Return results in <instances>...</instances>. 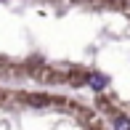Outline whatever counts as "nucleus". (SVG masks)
Masks as SVG:
<instances>
[{
  "instance_id": "1",
  "label": "nucleus",
  "mask_w": 130,
  "mask_h": 130,
  "mask_svg": "<svg viewBox=\"0 0 130 130\" xmlns=\"http://www.w3.org/2000/svg\"><path fill=\"white\" fill-rule=\"evenodd\" d=\"M88 85H90L93 90L101 93L104 88L109 85V77H106V74H101V72H90V74H88Z\"/></svg>"
},
{
  "instance_id": "2",
  "label": "nucleus",
  "mask_w": 130,
  "mask_h": 130,
  "mask_svg": "<svg viewBox=\"0 0 130 130\" xmlns=\"http://www.w3.org/2000/svg\"><path fill=\"white\" fill-rule=\"evenodd\" d=\"M111 127H114V130H130V117L114 111V114H111Z\"/></svg>"
}]
</instances>
